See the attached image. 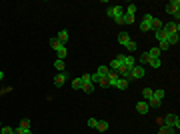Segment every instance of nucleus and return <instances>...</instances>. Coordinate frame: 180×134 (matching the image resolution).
Listing matches in <instances>:
<instances>
[{"label": "nucleus", "mask_w": 180, "mask_h": 134, "mask_svg": "<svg viewBox=\"0 0 180 134\" xmlns=\"http://www.w3.org/2000/svg\"><path fill=\"white\" fill-rule=\"evenodd\" d=\"M106 14L110 16V18L114 20L116 24H122V16H124V8L122 6H110L108 10H106Z\"/></svg>", "instance_id": "obj_1"}, {"label": "nucleus", "mask_w": 180, "mask_h": 134, "mask_svg": "<svg viewBox=\"0 0 180 134\" xmlns=\"http://www.w3.org/2000/svg\"><path fill=\"white\" fill-rule=\"evenodd\" d=\"M162 126H172L174 130H178L180 128V120L176 114H166L164 118H162Z\"/></svg>", "instance_id": "obj_2"}, {"label": "nucleus", "mask_w": 180, "mask_h": 134, "mask_svg": "<svg viewBox=\"0 0 180 134\" xmlns=\"http://www.w3.org/2000/svg\"><path fill=\"white\" fill-rule=\"evenodd\" d=\"M166 12L172 14V16H176V22H178V18H180V2H178V0L168 2V4H166Z\"/></svg>", "instance_id": "obj_3"}, {"label": "nucleus", "mask_w": 180, "mask_h": 134, "mask_svg": "<svg viewBox=\"0 0 180 134\" xmlns=\"http://www.w3.org/2000/svg\"><path fill=\"white\" fill-rule=\"evenodd\" d=\"M144 66H140V64H136L134 68L130 70V80H140V78H144Z\"/></svg>", "instance_id": "obj_4"}, {"label": "nucleus", "mask_w": 180, "mask_h": 134, "mask_svg": "<svg viewBox=\"0 0 180 134\" xmlns=\"http://www.w3.org/2000/svg\"><path fill=\"white\" fill-rule=\"evenodd\" d=\"M152 18L154 16L152 14H144V18H142V22H140V32H148V30H152Z\"/></svg>", "instance_id": "obj_5"}, {"label": "nucleus", "mask_w": 180, "mask_h": 134, "mask_svg": "<svg viewBox=\"0 0 180 134\" xmlns=\"http://www.w3.org/2000/svg\"><path fill=\"white\" fill-rule=\"evenodd\" d=\"M162 28H164L168 34H180V24L178 22H166Z\"/></svg>", "instance_id": "obj_6"}, {"label": "nucleus", "mask_w": 180, "mask_h": 134, "mask_svg": "<svg viewBox=\"0 0 180 134\" xmlns=\"http://www.w3.org/2000/svg\"><path fill=\"white\" fill-rule=\"evenodd\" d=\"M68 80V72L64 70V72H58L56 76H54V86H64V82Z\"/></svg>", "instance_id": "obj_7"}, {"label": "nucleus", "mask_w": 180, "mask_h": 134, "mask_svg": "<svg viewBox=\"0 0 180 134\" xmlns=\"http://www.w3.org/2000/svg\"><path fill=\"white\" fill-rule=\"evenodd\" d=\"M122 64L126 66L128 70H132V68L136 66V58L132 56V54H126V56H124V60H122Z\"/></svg>", "instance_id": "obj_8"}, {"label": "nucleus", "mask_w": 180, "mask_h": 134, "mask_svg": "<svg viewBox=\"0 0 180 134\" xmlns=\"http://www.w3.org/2000/svg\"><path fill=\"white\" fill-rule=\"evenodd\" d=\"M148 110H150V106H148L146 100H142V102L136 104V112H138V114H148Z\"/></svg>", "instance_id": "obj_9"}, {"label": "nucleus", "mask_w": 180, "mask_h": 134, "mask_svg": "<svg viewBox=\"0 0 180 134\" xmlns=\"http://www.w3.org/2000/svg\"><path fill=\"white\" fill-rule=\"evenodd\" d=\"M154 38H156L158 42H166V38H168V32H166L164 28H160V30L154 32Z\"/></svg>", "instance_id": "obj_10"}, {"label": "nucleus", "mask_w": 180, "mask_h": 134, "mask_svg": "<svg viewBox=\"0 0 180 134\" xmlns=\"http://www.w3.org/2000/svg\"><path fill=\"white\" fill-rule=\"evenodd\" d=\"M118 74L116 72H112V70H110L108 72V76H106V80H108V86H116V82H118Z\"/></svg>", "instance_id": "obj_11"}, {"label": "nucleus", "mask_w": 180, "mask_h": 134, "mask_svg": "<svg viewBox=\"0 0 180 134\" xmlns=\"http://www.w3.org/2000/svg\"><path fill=\"white\" fill-rule=\"evenodd\" d=\"M56 38H58L64 46H66V42H68V30H60L58 34H56Z\"/></svg>", "instance_id": "obj_12"}, {"label": "nucleus", "mask_w": 180, "mask_h": 134, "mask_svg": "<svg viewBox=\"0 0 180 134\" xmlns=\"http://www.w3.org/2000/svg\"><path fill=\"white\" fill-rule=\"evenodd\" d=\"M96 130L106 132V130H108V120H98V122H96Z\"/></svg>", "instance_id": "obj_13"}, {"label": "nucleus", "mask_w": 180, "mask_h": 134, "mask_svg": "<svg viewBox=\"0 0 180 134\" xmlns=\"http://www.w3.org/2000/svg\"><path fill=\"white\" fill-rule=\"evenodd\" d=\"M50 46H52V48H54V50H56V52H58V50H60V48H64V44H62V42H60V40L56 38V36H54V38H50Z\"/></svg>", "instance_id": "obj_14"}, {"label": "nucleus", "mask_w": 180, "mask_h": 134, "mask_svg": "<svg viewBox=\"0 0 180 134\" xmlns=\"http://www.w3.org/2000/svg\"><path fill=\"white\" fill-rule=\"evenodd\" d=\"M150 26H152V30L156 32V30H160V28L164 26V22H162L160 18H152V24H150Z\"/></svg>", "instance_id": "obj_15"}, {"label": "nucleus", "mask_w": 180, "mask_h": 134, "mask_svg": "<svg viewBox=\"0 0 180 134\" xmlns=\"http://www.w3.org/2000/svg\"><path fill=\"white\" fill-rule=\"evenodd\" d=\"M118 42L122 44V46H126L128 42H130V36H128L126 32H120V34H118Z\"/></svg>", "instance_id": "obj_16"}, {"label": "nucleus", "mask_w": 180, "mask_h": 134, "mask_svg": "<svg viewBox=\"0 0 180 134\" xmlns=\"http://www.w3.org/2000/svg\"><path fill=\"white\" fill-rule=\"evenodd\" d=\"M178 40H180V36H178V34H168L166 42H168V46H174V44H178Z\"/></svg>", "instance_id": "obj_17"}, {"label": "nucleus", "mask_w": 180, "mask_h": 134, "mask_svg": "<svg viewBox=\"0 0 180 134\" xmlns=\"http://www.w3.org/2000/svg\"><path fill=\"white\" fill-rule=\"evenodd\" d=\"M148 62H150V56H148V52H144V54H140V56H138V64H140V66L148 64Z\"/></svg>", "instance_id": "obj_18"}, {"label": "nucleus", "mask_w": 180, "mask_h": 134, "mask_svg": "<svg viewBox=\"0 0 180 134\" xmlns=\"http://www.w3.org/2000/svg\"><path fill=\"white\" fill-rule=\"evenodd\" d=\"M116 88H120V90H126V88H128V80H126V78H118V82H116Z\"/></svg>", "instance_id": "obj_19"}, {"label": "nucleus", "mask_w": 180, "mask_h": 134, "mask_svg": "<svg viewBox=\"0 0 180 134\" xmlns=\"http://www.w3.org/2000/svg\"><path fill=\"white\" fill-rule=\"evenodd\" d=\"M164 94H166V92L160 88V90H156V92H154V94H152V98H154V100H158V102H162V98H164Z\"/></svg>", "instance_id": "obj_20"}, {"label": "nucleus", "mask_w": 180, "mask_h": 134, "mask_svg": "<svg viewBox=\"0 0 180 134\" xmlns=\"http://www.w3.org/2000/svg\"><path fill=\"white\" fill-rule=\"evenodd\" d=\"M176 130H174L172 126H160V130H158V134H174Z\"/></svg>", "instance_id": "obj_21"}, {"label": "nucleus", "mask_w": 180, "mask_h": 134, "mask_svg": "<svg viewBox=\"0 0 180 134\" xmlns=\"http://www.w3.org/2000/svg\"><path fill=\"white\" fill-rule=\"evenodd\" d=\"M108 72H110L108 66H98L96 68V74H100V76H108Z\"/></svg>", "instance_id": "obj_22"}, {"label": "nucleus", "mask_w": 180, "mask_h": 134, "mask_svg": "<svg viewBox=\"0 0 180 134\" xmlns=\"http://www.w3.org/2000/svg\"><path fill=\"white\" fill-rule=\"evenodd\" d=\"M72 88H74V90H82V78H74V80H72Z\"/></svg>", "instance_id": "obj_23"}, {"label": "nucleus", "mask_w": 180, "mask_h": 134, "mask_svg": "<svg viewBox=\"0 0 180 134\" xmlns=\"http://www.w3.org/2000/svg\"><path fill=\"white\" fill-rule=\"evenodd\" d=\"M148 56H150V60H152V58H160V50H158V48H150Z\"/></svg>", "instance_id": "obj_24"}, {"label": "nucleus", "mask_w": 180, "mask_h": 134, "mask_svg": "<svg viewBox=\"0 0 180 134\" xmlns=\"http://www.w3.org/2000/svg\"><path fill=\"white\" fill-rule=\"evenodd\" d=\"M56 54H58V60H64V58H66V54H68V50H66V46H64V48H60V50H58V52H56Z\"/></svg>", "instance_id": "obj_25"}, {"label": "nucleus", "mask_w": 180, "mask_h": 134, "mask_svg": "<svg viewBox=\"0 0 180 134\" xmlns=\"http://www.w3.org/2000/svg\"><path fill=\"white\" fill-rule=\"evenodd\" d=\"M126 48H128V52H136V50H138V44H136V42H132V40H130V42L126 44Z\"/></svg>", "instance_id": "obj_26"}, {"label": "nucleus", "mask_w": 180, "mask_h": 134, "mask_svg": "<svg viewBox=\"0 0 180 134\" xmlns=\"http://www.w3.org/2000/svg\"><path fill=\"white\" fill-rule=\"evenodd\" d=\"M20 128H24V130H30V120L28 118H24V120H20V124H18Z\"/></svg>", "instance_id": "obj_27"}, {"label": "nucleus", "mask_w": 180, "mask_h": 134, "mask_svg": "<svg viewBox=\"0 0 180 134\" xmlns=\"http://www.w3.org/2000/svg\"><path fill=\"white\" fill-rule=\"evenodd\" d=\"M148 64L152 66V68H160V58H152V60H150Z\"/></svg>", "instance_id": "obj_28"}, {"label": "nucleus", "mask_w": 180, "mask_h": 134, "mask_svg": "<svg viewBox=\"0 0 180 134\" xmlns=\"http://www.w3.org/2000/svg\"><path fill=\"white\" fill-rule=\"evenodd\" d=\"M54 68L60 70V72H64V60H56L54 62Z\"/></svg>", "instance_id": "obj_29"}, {"label": "nucleus", "mask_w": 180, "mask_h": 134, "mask_svg": "<svg viewBox=\"0 0 180 134\" xmlns=\"http://www.w3.org/2000/svg\"><path fill=\"white\" fill-rule=\"evenodd\" d=\"M0 134H14V128H10V126H2V128H0Z\"/></svg>", "instance_id": "obj_30"}, {"label": "nucleus", "mask_w": 180, "mask_h": 134, "mask_svg": "<svg viewBox=\"0 0 180 134\" xmlns=\"http://www.w3.org/2000/svg\"><path fill=\"white\" fill-rule=\"evenodd\" d=\"M152 94H154V90H150V88H144V100H146V102H148L150 98H152Z\"/></svg>", "instance_id": "obj_31"}, {"label": "nucleus", "mask_w": 180, "mask_h": 134, "mask_svg": "<svg viewBox=\"0 0 180 134\" xmlns=\"http://www.w3.org/2000/svg\"><path fill=\"white\" fill-rule=\"evenodd\" d=\"M126 14H130V16H134V14H136V4H128Z\"/></svg>", "instance_id": "obj_32"}, {"label": "nucleus", "mask_w": 180, "mask_h": 134, "mask_svg": "<svg viewBox=\"0 0 180 134\" xmlns=\"http://www.w3.org/2000/svg\"><path fill=\"white\" fill-rule=\"evenodd\" d=\"M82 90L86 92V94H90V92H94V84H92V82H90V84H84V86H82Z\"/></svg>", "instance_id": "obj_33"}, {"label": "nucleus", "mask_w": 180, "mask_h": 134, "mask_svg": "<svg viewBox=\"0 0 180 134\" xmlns=\"http://www.w3.org/2000/svg\"><path fill=\"white\" fill-rule=\"evenodd\" d=\"M80 78H82V86H84V84H90V82H92V80H90V74H82Z\"/></svg>", "instance_id": "obj_34"}, {"label": "nucleus", "mask_w": 180, "mask_h": 134, "mask_svg": "<svg viewBox=\"0 0 180 134\" xmlns=\"http://www.w3.org/2000/svg\"><path fill=\"white\" fill-rule=\"evenodd\" d=\"M96 122H98L96 118H88V120H86V124H88L90 128H96Z\"/></svg>", "instance_id": "obj_35"}, {"label": "nucleus", "mask_w": 180, "mask_h": 134, "mask_svg": "<svg viewBox=\"0 0 180 134\" xmlns=\"http://www.w3.org/2000/svg\"><path fill=\"white\" fill-rule=\"evenodd\" d=\"M98 84H100L102 88H108V80H106V76H104V78H100V82H98Z\"/></svg>", "instance_id": "obj_36"}, {"label": "nucleus", "mask_w": 180, "mask_h": 134, "mask_svg": "<svg viewBox=\"0 0 180 134\" xmlns=\"http://www.w3.org/2000/svg\"><path fill=\"white\" fill-rule=\"evenodd\" d=\"M14 134H24V128H20V126H16V128H14Z\"/></svg>", "instance_id": "obj_37"}, {"label": "nucleus", "mask_w": 180, "mask_h": 134, "mask_svg": "<svg viewBox=\"0 0 180 134\" xmlns=\"http://www.w3.org/2000/svg\"><path fill=\"white\" fill-rule=\"evenodd\" d=\"M2 78H4V72H2V70H0V80H2Z\"/></svg>", "instance_id": "obj_38"}, {"label": "nucleus", "mask_w": 180, "mask_h": 134, "mask_svg": "<svg viewBox=\"0 0 180 134\" xmlns=\"http://www.w3.org/2000/svg\"><path fill=\"white\" fill-rule=\"evenodd\" d=\"M24 134H32V130H24Z\"/></svg>", "instance_id": "obj_39"}, {"label": "nucleus", "mask_w": 180, "mask_h": 134, "mask_svg": "<svg viewBox=\"0 0 180 134\" xmlns=\"http://www.w3.org/2000/svg\"><path fill=\"white\" fill-rule=\"evenodd\" d=\"M0 128H2V124H0Z\"/></svg>", "instance_id": "obj_40"}]
</instances>
